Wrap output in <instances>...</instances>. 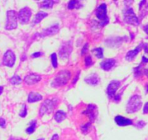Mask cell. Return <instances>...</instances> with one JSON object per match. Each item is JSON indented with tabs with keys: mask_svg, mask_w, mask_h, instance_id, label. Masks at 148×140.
<instances>
[{
	"mask_svg": "<svg viewBox=\"0 0 148 140\" xmlns=\"http://www.w3.org/2000/svg\"><path fill=\"white\" fill-rule=\"evenodd\" d=\"M71 78V73L68 70H62L55 77V80L52 83V86L57 88V87L63 86L68 82Z\"/></svg>",
	"mask_w": 148,
	"mask_h": 140,
	"instance_id": "obj_1",
	"label": "cell"
},
{
	"mask_svg": "<svg viewBox=\"0 0 148 140\" xmlns=\"http://www.w3.org/2000/svg\"><path fill=\"white\" fill-rule=\"evenodd\" d=\"M142 98L139 96L134 95L129 99L126 107V111L129 113H134L137 112L142 107Z\"/></svg>",
	"mask_w": 148,
	"mask_h": 140,
	"instance_id": "obj_2",
	"label": "cell"
},
{
	"mask_svg": "<svg viewBox=\"0 0 148 140\" xmlns=\"http://www.w3.org/2000/svg\"><path fill=\"white\" fill-rule=\"evenodd\" d=\"M18 17L15 10H9L7 12V24L5 28L7 30L15 29L18 26Z\"/></svg>",
	"mask_w": 148,
	"mask_h": 140,
	"instance_id": "obj_3",
	"label": "cell"
},
{
	"mask_svg": "<svg viewBox=\"0 0 148 140\" xmlns=\"http://www.w3.org/2000/svg\"><path fill=\"white\" fill-rule=\"evenodd\" d=\"M96 16L98 19L101 21V26H105L109 22L108 16H107V6L105 3L102 4L97 8L96 11Z\"/></svg>",
	"mask_w": 148,
	"mask_h": 140,
	"instance_id": "obj_4",
	"label": "cell"
},
{
	"mask_svg": "<svg viewBox=\"0 0 148 140\" xmlns=\"http://www.w3.org/2000/svg\"><path fill=\"white\" fill-rule=\"evenodd\" d=\"M124 21L131 25H139V20L132 8H127L123 12Z\"/></svg>",
	"mask_w": 148,
	"mask_h": 140,
	"instance_id": "obj_5",
	"label": "cell"
},
{
	"mask_svg": "<svg viewBox=\"0 0 148 140\" xmlns=\"http://www.w3.org/2000/svg\"><path fill=\"white\" fill-rule=\"evenodd\" d=\"M55 106V101L53 99H47L43 104L39 110V114L41 116H43L45 114L50 113L52 112Z\"/></svg>",
	"mask_w": 148,
	"mask_h": 140,
	"instance_id": "obj_6",
	"label": "cell"
},
{
	"mask_svg": "<svg viewBox=\"0 0 148 140\" xmlns=\"http://www.w3.org/2000/svg\"><path fill=\"white\" fill-rule=\"evenodd\" d=\"M31 16V10L29 8H24L18 13V19L21 24H25L29 21Z\"/></svg>",
	"mask_w": 148,
	"mask_h": 140,
	"instance_id": "obj_7",
	"label": "cell"
},
{
	"mask_svg": "<svg viewBox=\"0 0 148 140\" xmlns=\"http://www.w3.org/2000/svg\"><path fill=\"white\" fill-rule=\"evenodd\" d=\"M15 55L12 51L8 50L5 53L3 57V64L4 65L9 67H12L15 63Z\"/></svg>",
	"mask_w": 148,
	"mask_h": 140,
	"instance_id": "obj_8",
	"label": "cell"
},
{
	"mask_svg": "<svg viewBox=\"0 0 148 140\" xmlns=\"http://www.w3.org/2000/svg\"><path fill=\"white\" fill-rule=\"evenodd\" d=\"M121 85V82L118 80L111 81L108 86L107 93L110 98H113L116 95V93L117 90L119 89V87Z\"/></svg>",
	"mask_w": 148,
	"mask_h": 140,
	"instance_id": "obj_9",
	"label": "cell"
},
{
	"mask_svg": "<svg viewBox=\"0 0 148 140\" xmlns=\"http://www.w3.org/2000/svg\"><path fill=\"white\" fill-rule=\"evenodd\" d=\"M71 51H72V47H71V43H65L62 45V46L61 47L60 50L59 55L60 57L61 58H63V59H65V58H68V56L71 54Z\"/></svg>",
	"mask_w": 148,
	"mask_h": 140,
	"instance_id": "obj_10",
	"label": "cell"
},
{
	"mask_svg": "<svg viewBox=\"0 0 148 140\" xmlns=\"http://www.w3.org/2000/svg\"><path fill=\"white\" fill-rule=\"evenodd\" d=\"M58 31H59V26H58V24H55V25L44 30L41 34V37H45L53 35V34H57Z\"/></svg>",
	"mask_w": 148,
	"mask_h": 140,
	"instance_id": "obj_11",
	"label": "cell"
},
{
	"mask_svg": "<svg viewBox=\"0 0 148 140\" xmlns=\"http://www.w3.org/2000/svg\"><path fill=\"white\" fill-rule=\"evenodd\" d=\"M40 80H41V77L39 76V75H34V74L28 75V76L25 77V79H24V81H25V84L29 85L37 83V82H39Z\"/></svg>",
	"mask_w": 148,
	"mask_h": 140,
	"instance_id": "obj_12",
	"label": "cell"
},
{
	"mask_svg": "<svg viewBox=\"0 0 148 140\" xmlns=\"http://www.w3.org/2000/svg\"><path fill=\"white\" fill-rule=\"evenodd\" d=\"M115 121L117 123V125H119V126H126V125H132L133 123L132 120L128 119V118H124L123 116H121V115H118L115 118Z\"/></svg>",
	"mask_w": 148,
	"mask_h": 140,
	"instance_id": "obj_13",
	"label": "cell"
},
{
	"mask_svg": "<svg viewBox=\"0 0 148 140\" xmlns=\"http://www.w3.org/2000/svg\"><path fill=\"white\" fill-rule=\"evenodd\" d=\"M116 64V61L114 59L110 58V59H106L101 63L100 66L102 69H103L105 71H109L110 69L113 68V66Z\"/></svg>",
	"mask_w": 148,
	"mask_h": 140,
	"instance_id": "obj_14",
	"label": "cell"
},
{
	"mask_svg": "<svg viewBox=\"0 0 148 140\" xmlns=\"http://www.w3.org/2000/svg\"><path fill=\"white\" fill-rule=\"evenodd\" d=\"M141 50H142V45H139L136 49L133 50V51H129L126 55V59L128 61H132L135 58V56L140 52Z\"/></svg>",
	"mask_w": 148,
	"mask_h": 140,
	"instance_id": "obj_15",
	"label": "cell"
},
{
	"mask_svg": "<svg viewBox=\"0 0 148 140\" xmlns=\"http://www.w3.org/2000/svg\"><path fill=\"white\" fill-rule=\"evenodd\" d=\"M95 110H96V107H95V105H93V104H89V106H88L86 111L84 112L85 114L89 115V118H90L91 120V123L95 120V116H96V114H95Z\"/></svg>",
	"mask_w": 148,
	"mask_h": 140,
	"instance_id": "obj_16",
	"label": "cell"
},
{
	"mask_svg": "<svg viewBox=\"0 0 148 140\" xmlns=\"http://www.w3.org/2000/svg\"><path fill=\"white\" fill-rule=\"evenodd\" d=\"M42 99V96L41 94H38V93L35 92H31L28 95V101L29 103H34L39 101Z\"/></svg>",
	"mask_w": 148,
	"mask_h": 140,
	"instance_id": "obj_17",
	"label": "cell"
},
{
	"mask_svg": "<svg viewBox=\"0 0 148 140\" xmlns=\"http://www.w3.org/2000/svg\"><path fill=\"white\" fill-rule=\"evenodd\" d=\"M85 82H86V83L89 84V85H97V84H99V78L97 75H92L89 76L88 78H86V79H85Z\"/></svg>",
	"mask_w": 148,
	"mask_h": 140,
	"instance_id": "obj_18",
	"label": "cell"
},
{
	"mask_svg": "<svg viewBox=\"0 0 148 140\" xmlns=\"http://www.w3.org/2000/svg\"><path fill=\"white\" fill-rule=\"evenodd\" d=\"M47 15L48 14L47 13V12H43V11H40V12H39L36 15L35 18H34V20L33 21V23H34V24H39V23L41 22L44 18H46Z\"/></svg>",
	"mask_w": 148,
	"mask_h": 140,
	"instance_id": "obj_19",
	"label": "cell"
},
{
	"mask_svg": "<svg viewBox=\"0 0 148 140\" xmlns=\"http://www.w3.org/2000/svg\"><path fill=\"white\" fill-rule=\"evenodd\" d=\"M65 118H66V113L62 110L58 111L55 115V119L58 123L62 122L65 119Z\"/></svg>",
	"mask_w": 148,
	"mask_h": 140,
	"instance_id": "obj_20",
	"label": "cell"
},
{
	"mask_svg": "<svg viewBox=\"0 0 148 140\" xmlns=\"http://www.w3.org/2000/svg\"><path fill=\"white\" fill-rule=\"evenodd\" d=\"M36 127V121L34 120L30 123V126L28 127L26 129V133H28V134H31L35 131Z\"/></svg>",
	"mask_w": 148,
	"mask_h": 140,
	"instance_id": "obj_21",
	"label": "cell"
},
{
	"mask_svg": "<svg viewBox=\"0 0 148 140\" xmlns=\"http://www.w3.org/2000/svg\"><path fill=\"white\" fill-rule=\"evenodd\" d=\"M79 6H80V2L76 1V0H72L69 2L68 7L70 10H73L74 8H79Z\"/></svg>",
	"mask_w": 148,
	"mask_h": 140,
	"instance_id": "obj_22",
	"label": "cell"
},
{
	"mask_svg": "<svg viewBox=\"0 0 148 140\" xmlns=\"http://www.w3.org/2000/svg\"><path fill=\"white\" fill-rule=\"evenodd\" d=\"M54 3V1H44L41 3V7L42 8H51L53 6Z\"/></svg>",
	"mask_w": 148,
	"mask_h": 140,
	"instance_id": "obj_23",
	"label": "cell"
},
{
	"mask_svg": "<svg viewBox=\"0 0 148 140\" xmlns=\"http://www.w3.org/2000/svg\"><path fill=\"white\" fill-rule=\"evenodd\" d=\"M10 81L11 83L13 84V85H18V84H20L22 82V80H21V78H20L19 76L15 75V76H13L10 80Z\"/></svg>",
	"mask_w": 148,
	"mask_h": 140,
	"instance_id": "obj_24",
	"label": "cell"
},
{
	"mask_svg": "<svg viewBox=\"0 0 148 140\" xmlns=\"http://www.w3.org/2000/svg\"><path fill=\"white\" fill-rule=\"evenodd\" d=\"M93 51L95 52V55L96 57H97L98 58H103V50L101 48H95L93 50Z\"/></svg>",
	"mask_w": 148,
	"mask_h": 140,
	"instance_id": "obj_25",
	"label": "cell"
},
{
	"mask_svg": "<svg viewBox=\"0 0 148 140\" xmlns=\"http://www.w3.org/2000/svg\"><path fill=\"white\" fill-rule=\"evenodd\" d=\"M51 60H52V64L54 68H57L58 67V58H57L56 53H52L51 55Z\"/></svg>",
	"mask_w": 148,
	"mask_h": 140,
	"instance_id": "obj_26",
	"label": "cell"
},
{
	"mask_svg": "<svg viewBox=\"0 0 148 140\" xmlns=\"http://www.w3.org/2000/svg\"><path fill=\"white\" fill-rule=\"evenodd\" d=\"M90 125H91V122H89V123L86 124V125H84V126H82V131H83L84 134H87V133L89 132Z\"/></svg>",
	"mask_w": 148,
	"mask_h": 140,
	"instance_id": "obj_27",
	"label": "cell"
},
{
	"mask_svg": "<svg viewBox=\"0 0 148 140\" xmlns=\"http://www.w3.org/2000/svg\"><path fill=\"white\" fill-rule=\"evenodd\" d=\"M93 62H92V58L90 56H87L85 58V64L86 67H89V66L92 65Z\"/></svg>",
	"mask_w": 148,
	"mask_h": 140,
	"instance_id": "obj_28",
	"label": "cell"
},
{
	"mask_svg": "<svg viewBox=\"0 0 148 140\" xmlns=\"http://www.w3.org/2000/svg\"><path fill=\"white\" fill-rule=\"evenodd\" d=\"M26 115H27V107L25 104H24L23 110L21 112V113H20V116L22 117V118H25V117L26 116Z\"/></svg>",
	"mask_w": 148,
	"mask_h": 140,
	"instance_id": "obj_29",
	"label": "cell"
},
{
	"mask_svg": "<svg viewBox=\"0 0 148 140\" xmlns=\"http://www.w3.org/2000/svg\"><path fill=\"white\" fill-rule=\"evenodd\" d=\"M5 125H6V121L4 118H0V127H2V128H5Z\"/></svg>",
	"mask_w": 148,
	"mask_h": 140,
	"instance_id": "obj_30",
	"label": "cell"
},
{
	"mask_svg": "<svg viewBox=\"0 0 148 140\" xmlns=\"http://www.w3.org/2000/svg\"><path fill=\"white\" fill-rule=\"evenodd\" d=\"M42 55V53L41 52H36V53H34L31 55V57L32 58H38V57L41 56Z\"/></svg>",
	"mask_w": 148,
	"mask_h": 140,
	"instance_id": "obj_31",
	"label": "cell"
},
{
	"mask_svg": "<svg viewBox=\"0 0 148 140\" xmlns=\"http://www.w3.org/2000/svg\"><path fill=\"white\" fill-rule=\"evenodd\" d=\"M88 48H89V47H88V44H86V45H84V49L82 50V55H84V54L85 53L87 52Z\"/></svg>",
	"mask_w": 148,
	"mask_h": 140,
	"instance_id": "obj_32",
	"label": "cell"
},
{
	"mask_svg": "<svg viewBox=\"0 0 148 140\" xmlns=\"http://www.w3.org/2000/svg\"><path fill=\"white\" fill-rule=\"evenodd\" d=\"M143 112L145 114L148 113V102L146 103V104H145V107H144Z\"/></svg>",
	"mask_w": 148,
	"mask_h": 140,
	"instance_id": "obj_33",
	"label": "cell"
},
{
	"mask_svg": "<svg viewBox=\"0 0 148 140\" xmlns=\"http://www.w3.org/2000/svg\"><path fill=\"white\" fill-rule=\"evenodd\" d=\"M143 48H144V50H145V52L148 54V43L144 44Z\"/></svg>",
	"mask_w": 148,
	"mask_h": 140,
	"instance_id": "obj_34",
	"label": "cell"
},
{
	"mask_svg": "<svg viewBox=\"0 0 148 140\" xmlns=\"http://www.w3.org/2000/svg\"><path fill=\"white\" fill-rule=\"evenodd\" d=\"M58 138H59V137H58V134H54L51 140H58Z\"/></svg>",
	"mask_w": 148,
	"mask_h": 140,
	"instance_id": "obj_35",
	"label": "cell"
},
{
	"mask_svg": "<svg viewBox=\"0 0 148 140\" xmlns=\"http://www.w3.org/2000/svg\"><path fill=\"white\" fill-rule=\"evenodd\" d=\"M144 30H145V32H146L147 34H148V25L145 26L144 27Z\"/></svg>",
	"mask_w": 148,
	"mask_h": 140,
	"instance_id": "obj_36",
	"label": "cell"
},
{
	"mask_svg": "<svg viewBox=\"0 0 148 140\" xmlns=\"http://www.w3.org/2000/svg\"><path fill=\"white\" fill-rule=\"evenodd\" d=\"M142 62H144V63L148 62V58H145V57H143V58H142Z\"/></svg>",
	"mask_w": 148,
	"mask_h": 140,
	"instance_id": "obj_37",
	"label": "cell"
},
{
	"mask_svg": "<svg viewBox=\"0 0 148 140\" xmlns=\"http://www.w3.org/2000/svg\"><path fill=\"white\" fill-rule=\"evenodd\" d=\"M2 91H3V87H2V86H0V95L2 94Z\"/></svg>",
	"mask_w": 148,
	"mask_h": 140,
	"instance_id": "obj_38",
	"label": "cell"
},
{
	"mask_svg": "<svg viewBox=\"0 0 148 140\" xmlns=\"http://www.w3.org/2000/svg\"><path fill=\"white\" fill-rule=\"evenodd\" d=\"M145 74L147 75V78H148V69H147L145 70Z\"/></svg>",
	"mask_w": 148,
	"mask_h": 140,
	"instance_id": "obj_39",
	"label": "cell"
},
{
	"mask_svg": "<svg viewBox=\"0 0 148 140\" xmlns=\"http://www.w3.org/2000/svg\"><path fill=\"white\" fill-rule=\"evenodd\" d=\"M10 140H18V139H15V138H11Z\"/></svg>",
	"mask_w": 148,
	"mask_h": 140,
	"instance_id": "obj_40",
	"label": "cell"
},
{
	"mask_svg": "<svg viewBox=\"0 0 148 140\" xmlns=\"http://www.w3.org/2000/svg\"><path fill=\"white\" fill-rule=\"evenodd\" d=\"M147 92H148V85H147Z\"/></svg>",
	"mask_w": 148,
	"mask_h": 140,
	"instance_id": "obj_41",
	"label": "cell"
},
{
	"mask_svg": "<svg viewBox=\"0 0 148 140\" xmlns=\"http://www.w3.org/2000/svg\"><path fill=\"white\" fill-rule=\"evenodd\" d=\"M38 140H45V139H38Z\"/></svg>",
	"mask_w": 148,
	"mask_h": 140,
	"instance_id": "obj_42",
	"label": "cell"
}]
</instances>
